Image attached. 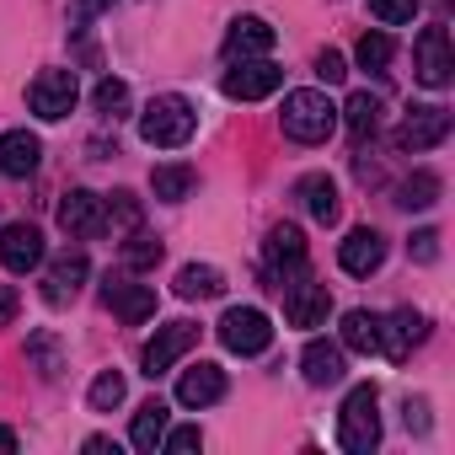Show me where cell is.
<instances>
[{
	"label": "cell",
	"mask_w": 455,
	"mask_h": 455,
	"mask_svg": "<svg viewBox=\"0 0 455 455\" xmlns=\"http://www.w3.org/2000/svg\"><path fill=\"white\" fill-rule=\"evenodd\" d=\"M225 97H236V102H263L284 86V70L268 65V60H236V70H225Z\"/></svg>",
	"instance_id": "obj_9"
},
{
	"label": "cell",
	"mask_w": 455,
	"mask_h": 455,
	"mask_svg": "<svg viewBox=\"0 0 455 455\" xmlns=\"http://www.w3.org/2000/svg\"><path fill=\"white\" fill-rule=\"evenodd\" d=\"M12 322H17V290L0 284V327H12Z\"/></svg>",
	"instance_id": "obj_40"
},
{
	"label": "cell",
	"mask_w": 455,
	"mask_h": 455,
	"mask_svg": "<svg viewBox=\"0 0 455 455\" xmlns=\"http://www.w3.org/2000/svg\"><path fill=\"white\" fill-rule=\"evenodd\" d=\"M370 12H375V22H386V28H402V22L418 17V0H370Z\"/></svg>",
	"instance_id": "obj_34"
},
{
	"label": "cell",
	"mask_w": 455,
	"mask_h": 455,
	"mask_svg": "<svg viewBox=\"0 0 455 455\" xmlns=\"http://www.w3.org/2000/svg\"><path fill=\"white\" fill-rule=\"evenodd\" d=\"M450 140V113L444 108H412L407 118H402V129H396V150H434V145H444Z\"/></svg>",
	"instance_id": "obj_12"
},
{
	"label": "cell",
	"mask_w": 455,
	"mask_h": 455,
	"mask_svg": "<svg viewBox=\"0 0 455 455\" xmlns=\"http://www.w3.org/2000/svg\"><path fill=\"white\" fill-rule=\"evenodd\" d=\"M338 263H343V274H354V279H370V274L386 263V236L375 231V225H359V231H348V236H343V247H338Z\"/></svg>",
	"instance_id": "obj_13"
},
{
	"label": "cell",
	"mask_w": 455,
	"mask_h": 455,
	"mask_svg": "<svg viewBox=\"0 0 455 455\" xmlns=\"http://www.w3.org/2000/svg\"><path fill=\"white\" fill-rule=\"evenodd\" d=\"M193 343H198V327H193V322H166V327H156V338H150L145 354H140V375H150V380L166 375Z\"/></svg>",
	"instance_id": "obj_7"
},
{
	"label": "cell",
	"mask_w": 455,
	"mask_h": 455,
	"mask_svg": "<svg viewBox=\"0 0 455 455\" xmlns=\"http://www.w3.org/2000/svg\"><path fill=\"white\" fill-rule=\"evenodd\" d=\"M450 70H455L450 33H444V28H423V33H418V49H412V76H418L428 92H444V86H450Z\"/></svg>",
	"instance_id": "obj_6"
},
{
	"label": "cell",
	"mask_w": 455,
	"mask_h": 455,
	"mask_svg": "<svg viewBox=\"0 0 455 455\" xmlns=\"http://www.w3.org/2000/svg\"><path fill=\"white\" fill-rule=\"evenodd\" d=\"M193 182H198L193 166H156V172H150V193H156L161 204H182V198L193 193Z\"/></svg>",
	"instance_id": "obj_28"
},
{
	"label": "cell",
	"mask_w": 455,
	"mask_h": 455,
	"mask_svg": "<svg viewBox=\"0 0 455 455\" xmlns=\"http://www.w3.org/2000/svg\"><path fill=\"white\" fill-rule=\"evenodd\" d=\"M338 444L348 455H370L380 444V396L375 386H354L338 407Z\"/></svg>",
	"instance_id": "obj_3"
},
{
	"label": "cell",
	"mask_w": 455,
	"mask_h": 455,
	"mask_svg": "<svg viewBox=\"0 0 455 455\" xmlns=\"http://www.w3.org/2000/svg\"><path fill=\"white\" fill-rule=\"evenodd\" d=\"M295 198L306 204V214H311L316 225H332V220H338V182H332L327 172L300 177V182H295Z\"/></svg>",
	"instance_id": "obj_21"
},
{
	"label": "cell",
	"mask_w": 455,
	"mask_h": 455,
	"mask_svg": "<svg viewBox=\"0 0 455 455\" xmlns=\"http://www.w3.org/2000/svg\"><path fill=\"white\" fill-rule=\"evenodd\" d=\"M102 300H108V311H113L118 322H129V327H140V322L156 316V290H150V284H134V279H124V274H118V279L108 274Z\"/></svg>",
	"instance_id": "obj_11"
},
{
	"label": "cell",
	"mask_w": 455,
	"mask_h": 455,
	"mask_svg": "<svg viewBox=\"0 0 455 455\" xmlns=\"http://www.w3.org/2000/svg\"><path fill=\"white\" fill-rule=\"evenodd\" d=\"M338 343H343V354H375L380 348V316L375 311H348Z\"/></svg>",
	"instance_id": "obj_25"
},
{
	"label": "cell",
	"mask_w": 455,
	"mask_h": 455,
	"mask_svg": "<svg viewBox=\"0 0 455 455\" xmlns=\"http://www.w3.org/2000/svg\"><path fill=\"white\" fill-rule=\"evenodd\" d=\"M279 290H284V316H290V327H322V322H327V311H332L327 284L295 274V279H284Z\"/></svg>",
	"instance_id": "obj_8"
},
{
	"label": "cell",
	"mask_w": 455,
	"mask_h": 455,
	"mask_svg": "<svg viewBox=\"0 0 455 455\" xmlns=\"http://www.w3.org/2000/svg\"><path fill=\"white\" fill-rule=\"evenodd\" d=\"M220 343L231 348V354H242V359L268 354V343H274V322H268L258 306H231V311L220 316Z\"/></svg>",
	"instance_id": "obj_4"
},
{
	"label": "cell",
	"mask_w": 455,
	"mask_h": 455,
	"mask_svg": "<svg viewBox=\"0 0 455 455\" xmlns=\"http://www.w3.org/2000/svg\"><path fill=\"white\" fill-rule=\"evenodd\" d=\"M177 295L182 300H214V295H225V274L209 268V263H188L177 274Z\"/></svg>",
	"instance_id": "obj_26"
},
{
	"label": "cell",
	"mask_w": 455,
	"mask_h": 455,
	"mask_svg": "<svg viewBox=\"0 0 455 455\" xmlns=\"http://www.w3.org/2000/svg\"><path fill=\"white\" fill-rule=\"evenodd\" d=\"M198 444H204L198 428H166V434H161V450H166V455H182V450H198Z\"/></svg>",
	"instance_id": "obj_35"
},
{
	"label": "cell",
	"mask_w": 455,
	"mask_h": 455,
	"mask_svg": "<svg viewBox=\"0 0 455 455\" xmlns=\"http://www.w3.org/2000/svg\"><path fill=\"white\" fill-rule=\"evenodd\" d=\"M81 450H86V455H118V444H113V439H102V434H92Z\"/></svg>",
	"instance_id": "obj_41"
},
{
	"label": "cell",
	"mask_w": 455,
	"mask_h": 455,
	"mask_svg": "<svg viewBox=\"0 0 455 455\" xmlns=\"http://www.w3.org/2000/svg\"><path fill=\"white\" fill-rule=\"evenodd\" d=\"M92 108H97L102 118H113V124H118V118L129 113V86H124V81H113V76H108V81H97V92H92Z\"/></svg>",
	"instance_id": "obj_32"
},
{
	"label": "cell",
	"mask_w": 455,
	"mask_h": 455,
	"mask_svg": "<svg viewBox=\"0 0 455 455\" xmlns=\"http://www.w3.org/2000/svg\"><path fill=\"white\" fill-rule=\"evenodd\" d=\"M225 396V370L220 364H193V370H182V380H177V402L182 407H214Z\"/></svg>",
	"instance_id": "obj_20"
},
{
	"label": "cell",
	"mask_w": 455,
	"mask_h": 455,
	"mask_svg": "<svg viewBox=\"0 0 455 455\" xmlns=\"http://www.w3.org/2000/svg\"><path fill=\"white\" fill-rule=\"evenodd\" d=\"M274 49V28L263 22V17H236L231 22V33H225V60H263Z\"/></svg>",
	"instance_id": "obj_17"
},
{
	"label": "cell",
	"mask_w": 455,
	"mask_h": 455,
	"mask_svg": "<svg viewBox=\"0 0 455 455\" xmlns=\"http://www.w3.org/2000/svg\"><path fill=\"white\" fill-rule=\"evenodd\" d=\"M354 54H359V65H364V70H386V65H391V54H396V44H391L386 33H364Z\"/></svg>",
	"instance_id": "obj_33"
},
{
	"label": "cell",
	"mask_w": 455,
	"mask_h": 455,
	"mask_svg": "<svg viewBox=\"0 0 455 455\" xmlns=\"http://www.w3.org/2000/svg\"><path fill=\"white\" fill-rule=\"evenodd\" d=\"M193 129H198V113H193V102L177 97V92L156 97V102L140 113V140L156 145V150H182V145L193 140Z\"/></svg>",
	"instance_id": "obj_2"
},
{
	"label": "cell",
	"mask_w": 455,
	"mask_h": 455,
	"mask_svg": "<svg viewBox=\"0 0 455 455\" xmlns=\"http://www.w3.org/2000/svg\"><path fill=\"white\" fill-rule=\"evenodd\" d=\"M279 129H284L295 145H322V140H332V129H338V108L327 102V92L300 86V92H290V97H284Z\"/></svg>",
	"instance_id": "obj_1"
},
{
	"label": "cell",
	"mask_w": 455,
	"mask_h": 455,
	"mask_svg": "<svg viewBox=\"0 0 455 455\" xmlns=\"http://www.w3.org/2000/svg\"><path fill=\"white\" fill-rule=\"evenodd\" d=\"M161 263V242L150 236V231H129L124 236V268L129 274H145V268H156Z\"/></svg>",
	"instance_id": "obj_30"
},
{
	"label": "cell",
	"mask_w": 455,
	"mask_h": 455,
	"mask_svg": "<svg viewBox=\"0 0 455 455\" xmlns=\"http://www.w3.org/2000/svg\"><path fill=\"white\" fill-rule=\"evenodd\" d=\"M402 423H407L412 434H428V402H412V396H407V407H402Z\"/></svg>",
	"instance_id": "obj_39"
},
{
	"label": "cell",
	"mask_w": 455,
	"mask_h": 455,
	"mask_svg": "<svg viewBox=\"0 0 455 455\" xmlns=\"http://www.w3.org/2000/svg\"><path fill=\"white\" fill-rule=\"evenodd\" d=\"M44 161V140L33 129H12V134H0V172L6 177H33Z\"/></svg>",
	"instance_id": "obj_18"
},
{
	"label": "cell",
	"mask_w": 455,
	"mask_h": 455,
	"mask_svg": "<svg viewBox=\"0 0 455 455\" xmlns=\"http://www.w3.org/2000/svg\"><path fill=\"white\" fill-rule=\"evenodd\" d=\"M268 268H274L279 279H295V274H306V236H300V225L279 220L274 231H268ZM274 290H279V284H274Z\"/></svg>",
	"instance_id": "obj_15"
},
{
	"label": "cell",
	"mask_w": 455,
	"mask_h": 455,
	"mask_svg": "<svg viewBox=\"0 0 455 455\" xmlns=\"http://www.w3.org/2000/svg\"><path fill=\"white\" fill-rule=\"evenodd\" d=\"M428 338V322H423V311H391V316H380V348L375 354H386L391 364H402V359H412V348Z\"/></svg>",
	"instance_id": "obj_10"
},
{
	"label": "cell",
	"mask_w": 455,
	"mask_h": 455,
	"mask_svg": "<svg viewBox=\"0 0 455 455\" xmlns=\"http://www.w3.org/2000/svg\"><path fill=\"white\" fill-rule=\"evenodd\" d=\"M407 252H412V263H434L439 258V231H412Z\"/></svg>",
	"instance_id": "obj_36"
},
{
	"label": "cell",
	"mask_w": 455,
	"mask_h": 455,
	"mask_svg": "<svg viewBox=\"0 0 455 455\" xmlns=\"http://www.w3.org/2000/svg\"><path fill=\"white\" fill-rule=\"evenodd\" d=\"M316 76H322L327 86H338V81L348 76V65H343V54H332V49H322V54H316Z\"/></svg>",
	"instance_id": "obj_37"
},
{
	"label": "cell",
	"mask_w": 455,
	"mask_h": 455,
	"mask_svg": "<svg viewBox=\"0 0 455 455\" xmlns=\"http://www.w3.org/2000/svg\"><path fill=\"white\" fill-rule=\"evenodd\" d=\"M124 396H129V386H124V375H118V370H102V375L92 380V391H86L92 412H113V407H124Z\"/></svg>",
	"instance_id": "obj_31"
},
{
	"label": "cell",
	"mask_w": 455,
	"mask_h": 455,
	"mask_svg": "<svg viewBox=\"0 0 455 455\" xmlns=\"http://www.w3.org/2000/svg\"><path fill=\"white\" fill-rule=\"evenodd\" d=\"M28 354L44 364V380H54V375H60V359H54V338H33V343H28Z\"/></svg>",
	"instance_id": "obj_38"
},
{
	"label": "cell",
	"mask_w": 455,
	"mask_h": 455,
	"mask_svg": "<svg viewBox=\"0 0 455 455\" xmlns=\"http://www.w3.org/2000/svg\"><path fill=\"white\" fill-rule=\"evenodd\" d=\"M113 0H76V17H97V12H108Z\"/></svg>",
	"instance_id": "obj_42"
},
{
	"label": "cell",
	"mask_w": 455,
	"mask_h": 455,
	"mask_svg": "<svg viewBox=\"0 0 455 455\" xmlns=\"http://www.w3.org/2000/svg\"><path fill=\"white\" fill-rule=\"evenodd\" d=\"M396 204L402 209H434L439 204V177L434 172H412L407 182H396Z\"/></svg>",
	"instance_id": "obj_29"
},
{
	"label": "cell",
	"mask_w": 455,
	"mask_h": 455,
	"mask_svg": "<svg viewBox=\"0 0 455 455\" xmlns=\"http://www.w3.org/2000/svg\"><path fill=\"white\" fill-rule=\"evenodd\" d=\"M60 225L70 236H102V198L92 188H70L60 204Z\"/></svg>",
	"instance_id": "obj_19"
},
{
	"label": "cell",
	"mask_w": 455,
	"mask_h": 455,
	"mask_svg": "<svg viewBox=\"0 0 455 455\" xmlns=\"http://www.w3.org/2000/svg\"><path fill=\"white\" fill-rule=\"evenodd\" d=\"M0 455H17V434L12 428H0Z\"/></svg>",
	"instance_id": "obj_43"
},
{
	"label": "cell",
	"mask_w": 455,
	"mask_h": 455,
	"mask_svg": "<svg viewBox=\"0 0 455 455\" xmlns=\"http://www.w3.org/2000/svg\"><path fill=\"white\" fill-rule=\"evenodd\" d=\"M129 231H140V198L129 188H118L113 198H102V236L124 242Z\"/></svg>",
	"instance_id": "obj_24"
},
{
	"label": "cell",
	"mask_w": 455,
	"mask_h": 455,
	"mask_svg": "<svg viewBox=\"0 0 455 455\" xmlns=\"http://www.w3.org/2000/svg\"><path fill=\"white\" fill-rule=\"evenodd\" d=\"M86 274H92L86 252H65V258H54V263H49V279H44V300H49V306H70V300L81 295Z\"/></svg>",
	"instance_id": "obj_16"
},
{
	"label": "cell",
	"mask_w": 455,
	"mask_h": 455,
	"mask_svg": "<svg viewBox=\"0 0 455 455\" xmlns=\"http://www.w3.org/2000/svg\"><path fill=\"white\" fill-rule=\"evenodd\" d=\"M343 124H348V134L364 145V140L380 129V97H370V92H354V97H348V108H343Z\"/></svg>",
	"instance_id": "obj_27"
},
{
	"label": "cell",
	"mask_w": 455,
	"mask_h": 455,
	"mask_svg": "<svg viewBox=\"0 0 455 455\" xmlns=\"http://www.w3.org/2000/svg\"><path fill=\"white\" fill-rule=\"evenodd\" d=\"M0 263H6L12 274H33V268L44 263V236H38V225L12 220L6 231H0Z\"/></svg>",
	"instance_id": "obj_14"
},
{
	"label": "cell",
	"mask_w": 455,
	"mask_h": 455,
	"mask_svg": "<svg viewBox=\"0 0 455 455\" xmlns=\"http://www.w3.org/2000/svg\"><path fill=\"white\" fill-rule=\"evenodd\" d=\"M166 423H172V412H166V402H140V412H134V428H129V439H134V450L140 455H156L161 450V434H166Z\"/></svg>",
	"instance_id": "obj_23"
},
{
	"label": "cell",
	"mask_w": 455,
	"mask_h": 455,
	"mask_svg": "<svg viewBox=\"0 0 455 455\" xmlns=\"http://www.w3.org/2000/svg\"><path fill=\"white\" fill-rule=\"evenodd\" d=\"M76 97H81L76 70H44V76H33V86H28V108H33L38 118H49V124L70 118Z\"/></svg>",
	"instance_id": "obj_5"
},
{
	"label": "cell",
	"mask_w": 455,
	"mask_h": 455,
	"mask_svg": "<svg viewBox=\"0 0 455 455\" xmlns=\"http://www.w3.org/2000/svg\"><path fill=\"white\" fill-rule=\"evenodd\" d=\"M300 364H306V380H311V386H338V380H343V343L311 338L306 354H300Z\"/></svg>",
	"instance_id": "obj_22"
}]
</instances>
